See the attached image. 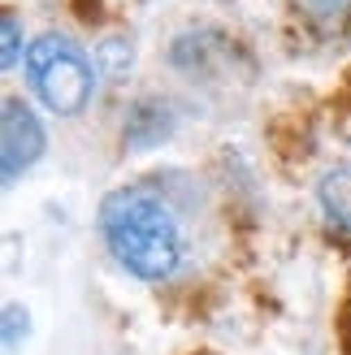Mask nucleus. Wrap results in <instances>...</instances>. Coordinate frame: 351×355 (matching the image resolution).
Wrapping results in <instances>:
<instances>
[{
    "instance_id": "obj_1",
    "label": "nucleus",
    "mask_w": 351,
    "mask_h": 355,
    "mask_svg": "<svg viewBox=\"0 0 351 355\" xmlns=\"http://www.w3.org/2000/svg\"><path fill=\"white\" fill-rule=\"evenodd\" d=\"M100 234L126 273L139 282H165L182 260V234L161 195L121 187L100 204Z\"/></svg>"
},
{
    "instance_id": "obj_2",
    "label": "nucleus",
    "mask_w": 351,
    "mask_h": 355,
    "mask_svg": "<svg viewBox=\"0 0 351 355\" xmlns=\"http://www.w3.org/2000/svg\"><path fill=\"white\" fill-rule=\"evenodd\" d=\"M26 78L40 104L57 117H74L92 104L96 92V69L87 61V52L69 40V35L48 31L26 48Z\"/></svg>"
},
{
    "instance_id": "obj_3",
    "label": "nucleus",
    "mask_w": 351,
    "mask_h": 355,
    "mask_svg": "<svg viewBox=\"0 0 351 355\" xmlns=\"http://www.w3.org/2000/svg\"><path fill=\"white\" fill-rule=\"evenodd\" d=\"M0 161H5V187H13L44 152V121L35 117L31 104L22 100H5L0 109Z\"/></svg>"
},
{
    "instance_id": "obj_4",
    "label": "nucleus",
    "mask_w": 351,
    "mask_h": 355,
    "mask_svg": "<svg viewBox=\"0 0 351 355\" xmlns=\"http://www.w3.org/2000/svg\"><path fill=\"white\" fill-rule=\"evenodd\" d=\"M317 200L325 208V217L339 230H351V165H334V169L321 173Z\"/></svg>"
},
{
    "instance_id": "obj_5",
    "label": "nucleus",
    "mask_w": 351,
    "mask_h": 355,
    "mask_svg": "<svg viewBox=\"0 0 351 355\" xmlns=\"http://www.w3.org/2000/svg\"><path fill=\"white\" fill-rule=\"evenodd\" d=\"M0 44H5V52H0V65L13 69L17 57H22V26H17V13L5 9V17H0Z\"/></svg>"
},
{
    "instance_id": "obj_6",
    "label": "nucleus",
    "mask_w": 351,
    "mask_h": 355,
    "mask_svg": "<svg viewBox=\"0 0 351 355\" xmlns=\"http://www.w3.org/2000/svg\"><path fill=\"white\" fill-rule=\"evenodd\" d=\"M300 9L312 22H351V0H300Z\"/></svg>"
},
{
    "instance_id": "obj_7",
    "label": "nucleus",
    "mask_w": 351,
    "mask_h": 355,
    "mask_svg": "<svg viewBox=\"0 0 351 355\" xmlns=\"http://www.w3.org/2000/svg\"><path fill=\"white\" fill-rule=\"evenodd\" d=\"M17 329L26 334V312L9 304V308H5V347H9V351L17 347Z\"/></svg>"
},
{
    "instance_id": "obj_8",
    "label": "nucleus",
    "mask_w": 351,
    "mask_h": 355,
    "mask_svg": "<svg viewBox=\"0 0 351 355\" xmlns=\"http://www.w3.org/2000/svg\"><path fill=\"white\" fill-rule=\"evenodd\" d=\"M347 31H351V22H347Z\"/></svg>"
}]
</instances>
